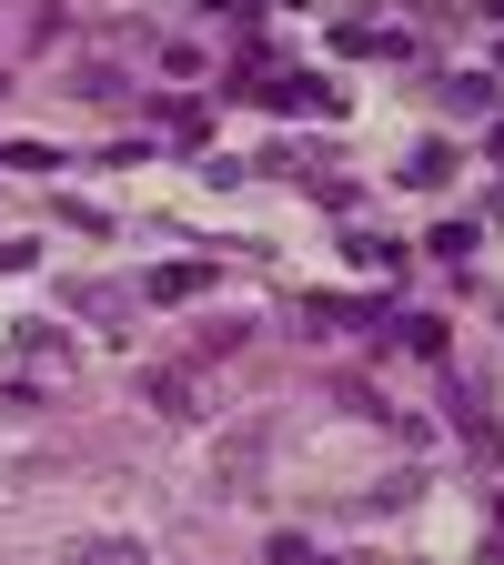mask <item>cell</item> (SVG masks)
<instances>
[{
  "instance_id": "6da1fadb",
  "label": "cell",
  "mask_w": 504,
  "mask_h": 565,
  "mask_svg": "<svg viewBox=\"0 0 504 565\" xmlns=\"http://www.w3.org/2000/svg\"><path fill=\"white\" fill-rule=\"evenodd\" d=\"M71 565H141L131 535H92V545H71Z\"/></svg>"
}]
</instances>
